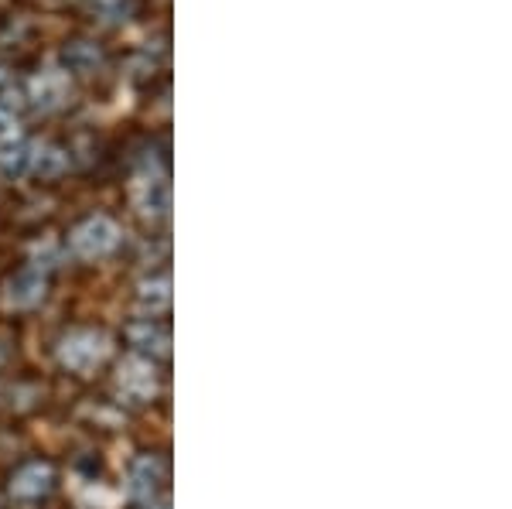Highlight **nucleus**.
<instances>
[{
	"label": "nucleus",
	"instance_id": "12",
	"mask_svg": "<svg viewBox=\"0 0 512 509\" xmlns=\"http://www.w3.org/2000/svg\"><path fill=\"white\" fill-rule=\"evenodd\" d=\"M21 141V123L11 110L0 106V147H11Z\"/></svg>",
	"mask_w": 512,
	"mask_h": 509
},
{
	"label": "nucleus",
	"instance_id": "7",
	"mask_svg": "<svg viewBox=\"0 0 512 509\" xmlns=\"http://www.w3.org/2000/svg\"><path fill=\"white\" fill-rule=\"evenodd\" d=\"M45 298V277L38 270H24L7 284V305L11 308H35Z\"/></svg>",
	"mask_w": 512,
	"mask_h": 509
},
{
	"label": "nucleus",
	"instance_id": "1",
	"mask_svg": "<svg viewBox=\"0 0 512 509\" xmlns=\"http://www.w3.org/2000/svg\"><path fill=\"white\" fill-rule=\"evenodd\" d=\"M117 243H120V229H117L113 219H106V216L86 219V223L76 226V233H72V250H76L79 257H86V260L106 257V253H110Z\"/></svg>",
	"mask_w": 512,
	"mask_h": 509
},
{
	"label": "nucleus",
	"instance_id": "6",
	"mask_svg": "<svg viewBox=\"0 0 512 509\" xmlns=\"http://www.w3.org/2000/svg\"><path fill=\"white\" fill-rule=\"evenodd\" d=\"M120 390L127 393V397L134 400H147L154 393V369L151 363H144V359H127V363L120 366V376H117Z\"/></svg>",
	"mask_w": 512,
	"mask_h": 509
},
{
	"label": "nucleus",
	"instance_id": "11",
	"mask_svg": "<svg viewBox=\"0 0 512 509\" xmlns=\"http://www.w3.org/2000/svg\"><path fill=\"white\" fill-rule=\"evenodd\" d=\"M140 305L151 311H164L171 305V281L168 277H158V281L140 284Z\"/></svg>",
	"mask_w": 512,
	"mask_h": 509
},
{
	"label": "nucleus",
	"instance_id": "9",
	"mask_svg": "<svg viewBox=\"0 0 512 509\" xmlns=\"http://www.w3.org/2000/svg\"><path fill=\"white\" fill-rule=\"evenodd\" d=\"M48 486H52V469L48 465H28V469L14 475L11 492L18 499H35L41 492H48Z\"/></svg>",
	"mask_w": 512,
	"mask_h": 509
},
{
	"label": "nucleus",
	"instance_id": "3",
	"mask_svg": "<svg viewBox=\"0 0 512 509\" xmlns=\"http://www.w3.org/2000/svg\"><path fill=\"white\" fill-rule=\"evenodd\" d=\"M130 195H134V205L144 216H164L171 205L168 182H164L161 175H140L134 188H130Z\"/></svg>",
	"mask_w": 512,
	"mask_h": 509
},
{
	"label": "nucleus",
	"instance_id": "4",
	"mask_svg": "<svg viewBox=\"0 0 512 509\" xmlns=\"http://www.w3.org/2000/svg\"><path fill=\"white\" fill-rule=\"evenodd\" d=\"M65 96H69V76L65 72H41L28 86V100L41 110H59Z\"/></svg>",
	"mask_w": 512,
	"mask_h": 509
},
{
	"label": "nucleus",
	"instance_id": "15",
	"mask_svg": "<svg viewBox=\"0 0 512 509\" xmlns=\"http://www.w3.org/2000/svg\"><path fill=\"white\" fill-rule=\"evenodd\" d=\"M161 509H164V506H161Z\"/></svg>",
	"mask_w": 512,
	"mask_h": 509
},
{
	"label": "nucleus",
	"instance_id": "5",
	"mask_svg": "<svg viewBox=\"0 0 512 509\" xmlns=\"http://www.w3.org/2000/svg\"><path fill=\"white\" fill-rule=\"evenodd\" d=\"M62 62L69 72H76V76H93V72L103 69V48L96 45V41H86V38H76V41H65L62 48Z\"/></svg>",
	"mask_w": 512,
	"mask_h": 509
},
{
	"label": "nucleus",
	"instance_id": "2",
	"mask_svg": "<svg viewBox=\"0 0 512 509\" xmlns=\"http://www.w3.org/2000/svg\"><path fill=\"white\" fill-rule=\"evenodd\" d=\"M106 352H110V346H106V335L99 332H72L69 339L62 342L59 356L62 363L69 369H79V373H86V369H93L96 363H103Z\"/></svg>",
	"mask_w": 512,
	"mask_h": 509
},
{
	"label": "nucleus",
	"instance_id": "13",
	"mask_svg": "<svg viewBox=\"0 0 512 509\" xmlns=\"http://www.w3.org/2000/svg\"><path fill=\"white\" fill-rule=\"evenodd\" d=\"M4 171H7V175H21V171H28V151L4 154Z\"/></svg>",
	"mask_w": 512,
	"mask_h": 509
},
{
	"label": "nucleus",
	"instance_id": "10",
	"mask_svg": "<svg viewBox=\"0 0 512 509\" xmlns=\"http://www.w3.org/2000/svg\"><path fill=\"white\" fill-rule=\"evenodd\" d=\"M65 164H69V158H65V151H59V147H38L35 154H28V171H35L41 178L62 175Z\"/></svg>",
	"mask_w": 512,
	"mask_h": 509
},
{
	"label": "nucleus",
	"instance_id": "8",
	"mask_svg": "<svg viewBox=\"0 0 512 509\" xmlns=\"http://www.w3.org/2000/svg\"><path fill=\"white\" fill-rule=\"evenodd\" d=\"M158 482H161V462H158V458L144 455V458H137V462L130 465L127 489H130V496H134V499H147L154 489H158Z\"/></svg>",
	"mask_w": 512,
	"mask_h": 509
},
{
	"label": "nucleus",
	"instance_id": "14",
	"mask_svg": "<svg viewBox=\"0 0 512 509\" xmlns=\"http://www.w3.org/2000/svg\"><path fill=\"white\" fill-rule=\"evenodd\" d=\"M99 4H117V0H99Z\"/></svg>",
	"mask_w": 512,
	"mask_h": 509
}]
</instances>
